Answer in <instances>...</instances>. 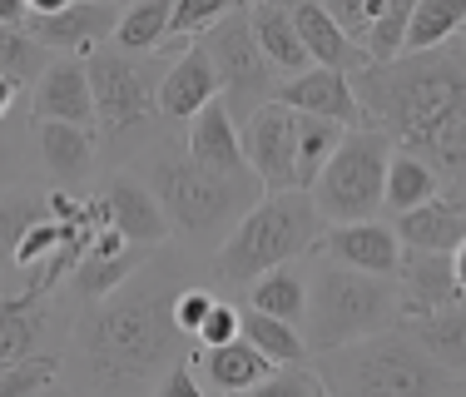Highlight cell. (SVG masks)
Listing matches in <instances>:
<instances>
[{
  "mask_svg": "<svg viewBox=\"0 0 466 397\" xmlns=\"http://www.w3.org/2000/svg\"><path fill=\"white\" fill-rule=\"evenodd\" d=\"M55 382H60V358L35 348L0 372V397H40V392H50Z\"/></svg>",
  "mask_w": 466,
  "mask_h": 397,
  "instance_id": "33",
  "label": "cell"
},
{
  "mask_svg": "<svg viewBox=\"0 0 466 397\" xmlns=\"http://www.w3.org/2000/svg\"><path fill=\"white\" fill-rule=\"evenodd\" d=\"M144 259H149V249H144V244H129L119 229L99 224V239H90V244H85V253L75 259V269H70L75 293H80L85 303H95V298L115 293L125 279H135Z\"/></svg>",
  "mask_w": 466,
  "mask_h": 397,
  "instance_id": "14",
  "label": "cell"
},
{
  "mask_svg": "<svg viewBox=\"0 0 466 397\" xmlns=\"http://www.w3.org/2000/svg\"><path fill=\"white\" fill-rule=\"evenodd\" d=\"M303 303H308V279L293 273V263H279V269L258 273V283H248V308L273 313L283 323H303Z\"/></svg>",
  "mask_w": 466,
  "mask_h": 397,
  "instance_id": "29",
  "label": "cell"
},
{
  "mask_svg": "<svg viewBox=\"0 0 466 397\" xmlns=\"http://www.w3.org/2000/svg\"><path fill=\"white\" fill-rule=\"evenodd\" d=\"M328 382L323 372L313 368V358L308 362H283V368H273L268 378L253 388V397H323Z\"/></svg>",
  "mask_w": 466,
  "mask_h": 397,
  "instance_id": "35",
  "label": "cell"
},
{
  "mask_svg": "<svg viewBox=\"0 0 466 397\" xmlns=\"http://www.w3.org/2000/svg\"><path fill=\"white\" fill-rule=\"evenodd\" d=\"M35 145H40V159L55 179L75 184L90 174L95 164V135L85 125H65V119H35Z\"/></svg>",
  "mask_w": 466,
  "mask_h": 397,
  "instance_id": "23",
  "label": "cell"
},
{
  "mask_svg": "<svg viewBox=\"0 0 466 397\" xmlns=\"http://www.w3.org/2000/svg\"><path fill=\"white\" fill-rule=\"evenodd\" d=\"M318 234H323V214L308 189H263L258 204H248L228 224L214 253V279L224 289H248L258 273L313 253Z\"/></svg>",
  "mask_w": 466,
  "mask_h": 397,
  "instance_id": "3",
  "label": "cell"
},
{
  "mask_svg": "<svg viewBox=\"0 0 466 397\" xmlns=\"http://www.w3.org/2000/svg\"><path fill=\"white\" fill-rule=\"evenodd\" d=\"M214 95H218L214 60H208L204 40L194 36L169 65H164V75H159V115L164 119H188L194 109H204Z\"/></svg>",
  "mask_w": 466,
  "mask_h": 397,
  "instance_id": "17",
  "label": "cell"
},
{
  "mask_svg": "<svg viewBox=\"0 0 466 397\" xmlns=\"http://www.w3.org/2000/svg\"><path fill=\"white\" fill-rule=\"evenodd\" d=\"M437 189H441L437 169H431L421 154L392 145V154H387V174H382V204L392 209V214H402V209H412V204H421V198H431Z\"/></svg>",
  "mask_w": 466,
  "mask_h": 397,
  "instance_id": "27",
  "label": "cell"
},
{
  "mask_svg": "<svg viewBox=\"0 0 466 397\" xmlns=\"http://www.w3.org/2000/svg\"><path fill=\"white\" fill-rule=\"evenodd\" d=\"M198 40H204L208 60H214L218 95H224L233 119H248V109H258L263 99H273V90H279V70H273L268 55L258 50V40H253L248 0H238L233 10H224Z\"/></svg>",
  "mask_w": 466,
  "mask_h": 397,
  "instance_id": "9",
  "label": "cell"
},
{
  "mask_svg": "<svg viewBox=\"0 0 466 397\" xmlns=\"http://www.w3.org/2000/svg\"><path fill=\"white\" fill-rule=\"evenodd\" d=\"M188 159L214 169V174H253L248 159H243L238 119L228 115L224 95H214L204 109L188 115Z\"/></svg>",
  "mask_w": 466,
  "mask_h": 397,
  "instance_id": "18",
  "label": "cell"
},
{
  "mask_svg": "<svg viewBox=\"0 0 466 397\" xmlns=\"http://www.w3.org/2000/svg\"><path fill=\"white\" fill-rule=\"evenodd\" d=\"M169 5L174 0H129L119 5V20L109 30V46L125 55H149L169 40Z\"/></svg>",
  "mask_w": 466,
  "mask_h": 397,
  "instance_id": "26",
  "label": "cell"
},
{
  "mask_svg": "<svg viewBox=\"0 0 466 397\" xmlns=\"http://www.w3.org/2000/svg\"><path fill=\"white\" fill-rule=\"evenodd\" d=\"M149 189L159 198L169 229H179L188 239H214L228 234V224L253 204V194H263L258 174H214L204 164L174 159V154H159L149 164Z\"/></svg>",
  "mask_w": 466,
  "mask_h": 397,
  "instance_id": "6",
  "label": "cell"
},
{
  "mask_svg": "<svg viewBox=\"0 0 466 397\" xmlns=\"http://www.w3.org/2000/svg\"><path fill=\"white\" fill-rule=\"evenodd\" d=\"M407 333L421 343L427 358H437L447 372H466V298L447 308H431L417 323H407Z\"/></svg>",
  "mask_w": 466,
  "mask_h": 397,
  "instance_id": "24",
  "label": "cell"
},
{
  "mask_svg": "<svg viewBox=\"0 0 466 397\" xmlns=\"http://www.w3.org/2000/svg\"><path fill=\"white\" fill-rule=\"evenodd\" d=\"M238 333L248 338V343L258 348L263 358L273 362V368L313 358V352H308V343H303V333H298V323H283V318L258 313V308H238Z\"/></svg>",
  "mask_w": 466,
  "mask_h": 397,
  "instance_id": "28",
  "label": "cell"
},
{
  "mask_svg": "<svg viewBox=\"0 0 466 397\" xmlns=\"http://www.w3.org/2000/svg\"><path fill=\"white\" fill-rule=\"evenodd\" d=\"M50 65V50L30 36L20 20H0V80L20 85H35V75Z\"/></svg>",
  "mask_w": 466,
  "mask_h": 397,
  "instance_id": "31",
  "label": "cell"
},
{
  "mask_svg": "<svg viewBox=\"0 0 466 397\" xmlns=\"http://www.w3.org/2000/svg\"><path fill=\"white\" fill-rule=\"evenodd\" d=\"M115 20L119 5H109V0H70V5L46 10V15H25L20 25L50 55H95L99 46H109Z\"/></svg>",
  "mask_w": 466,
  "mask_h": 397,
  "instance_id": "11",
  "label": "cell"
},
{
  "mask_svg": "<svg viewBox=\"0 0 466 397\" xmlns=\"http://www.w3.org/2000/svg\"><path fill=\"white\" fill-rule=\"evenodd\" d=\"M109 5H129V0H109Z\"/></svg>",
  "mask_w": 466,
  "mask_h": 397,
  "instance_id": "46",
  "label": "cell"
},
{
  "mask_svg": "<svg viewBox=\"0 0 466 397\" xmlns=\"http://www.w3.org/2000/svg\"><path fill=\"white\" fill-rule=\"evenodd\" d=\"M248 25H253V40H258V50L268 55V65L279 75H298L308 70V50L303 40H298V25H293V10H288V0H253L248 5Z\"/></svg>",
  "mask_w": 466,
  "mask_h": 397,
  "instance_id": "22",
  "label": "cell"
},
{
  "mask_svg": "<svg viewBox=\"0 0 466 397\" xmlns=\"http://www.w3.org/2000/svg\"><path fill=\"white\" fill-rule=\"evenodd\" d=\"M466 30V0H417L407 15V40L402 50H431L447 46Z\"/></svg>",
  "mask_w": 466,
  "mask_h": 397,
  "instance_id": "30",
  "label": "cell"
},
{
  "mask_svg": "<svg viewBox=\"0 0 466 397\" xmlns=\"http://www.w3.org/2000/svg\"><path fill=\"white\" fill-rule=\"evenodd\" d=\"M451 269H457V283H461V293H466V239L451 249Z\"/></svg>",
  "mask_w": 466,
  "mask_h": 397,
  "instance_id": "42",
  "label": "cell"
},
{
  "mask_svg": "<svg viewBox=\"0 0 466 397\" xmlns=\"http://www.w3.org/2000/svg\"><path fill=\"white\" fill-rule=\"evenodd\" d=\"M328 392L348 397H437L457 388V372H447L437 358H427L407 328H377L358 343L328 348L313 358Z\"/></svg>",
  "mask_w": 466,
  "mask_h": 397,
  "instance_id": "4",
  "label": "cell"
},
{
  "mask_svg": "<svg viewBox=\"0 0 466 397\" xmlns=\"http://www.w3.org/2000/svg\"><path fill=\"white\" fill-rule=\"evenodd\" d=\"M208 308H214V293L208 289H179V298H174V323L184 328V338L198 333V323H204Z\"/></svg>",
  "mask_w": 466,
  "mask_h": 397,
  "instance_id": "40",
  "label": "cell"
},
{
  "mask_svg": "<svg viewBox=\"0 0 466 397\" xmlns=\"http://www.w3.org/2000/svg\"><path fill=\"white\" fill-rule=\"evenodd\" d=\"M318 259H332L342 269L358 273H382V279H397V259H402V239L392 234L377 219H348V224H323L313 244Z\"/></svg>",
  "mask_w": 466,
  "mask_h": 397,
  "instance_id": "12",
  "label": "cell"
},
{
  "mask_svg": "<svg viewBox=\"0 0 466 397\" xmlns=\"http://www.w3.org/2000/svg\"><path fill=\"white\" fill-rule=\"evenodd\" d=\"M362 125H377L397 149L421 154L431 129L466 99V46L402 50L392 60H368L352 70Z\"/></svg>",
  "mask_w": 466,
  "mask_h": 397,
  "instance_id": "2",
  "label": "cell"
},
{
  "mask_svg": "<svg viewBox=\"0 0 466 397\" xmlns=\"http://www.w3.org/2000/svg\"><path fill=\"white\" fill-rule=\"evenodd\" d=\"M35 119H65V125L95 129V95L85 55H55L35 75Z\"/></svg>",
  "mask_w": 466,
  "mask_h": 397,
  "instance_id": "15",
  "label": "cell"
},
{
  "mask_svg": "<svg viewBox=\"0 0 466 397\" xmlns=\"http://www.w3.org/2000/svg\"><path fill=\"white\" fill-rule=\"evenodd\" d=\"M392 323H397V279L342 269L332 259H323V269L308 279V303H303V323H298L308 352L358 343V338Z\"/></svg>",
  "mask_w": 466,
  "mask_h": 397,
  "instance_id": "5",
  "label": "cell"
},
{
  "mask_svg": "<svg viewBox=\"0 0 466 397\" xmlns=\"http://www.w3.org/2000/svg\"><path fill=\"white\" fill-rule=\"evenodd\" d=\"M99 204H105V224L119 229L129 244L159 249L164 239H169V219H164L154 189L139 179H129V174H115V179L105 184V194H99Z\"/></svg>",
  "mask_w": 466,
  "mask_h": 397,
  "instance_id": "16",
  "label": "cell"
},
{
  "mask_svg": "<svg viewBox=\"0 0 466 397\" xmlns=\"http://www.w3.org/2000/svg\"><path fill=\"white\" fill-rule=\"evenodd\" d=\"M342 129H348V125H338V119L303 115V109H298V174H293L298 189H308V184L318 179V169L328 164V154L338 149Z\"/></svg>",
  "mask_w": 466,
  "mask_h": 397,
  "instance_id": "32",
  "label": "cell"
},
{
  "mask_svg": "<svg viewBox=\"0 0 466 397\" xmlns=\"http://www.w3.org/2000/svg\"><path fill=\"white\" fill-rule=\"evenodd\" d=\"M40 333H46V308H40L35 293H0V372L10 362H20L25 352L40 348Z\"/></svg>",
  "mask_w": 466,
  "mask_h": 397,
  "instance_id": "25",
  "label": "cell"
},
{
  "mask_svg": "<svg viewBox=\"0 0 466 397\" xmlns=\"http://www.w3.org/2000/svg\"><path fill=\"white\" fill-rule=\"evenodd\" d=\"M323 10L342 25V36L358 46V40L368 36V25L377 20V10H382V0H323Z\"/></svg>",
  "mask_w": 466,
  "mask_h": 397,
  "instance_id": "37",
  "label": "cell"
},
{
  "mask_svg": "<svg viewBox=\"0 0 466 397\" xmlns=\"http://www.w3.org/2000/svg\"><path fill=\"white\" fill-rule=\"evenodd\" d=\"M233 5H238V0H174L169 5V36H204V30Z\"/></svg>",
  "mask_w": 466,
  "mask_h": 397,
  "instance_id": "36",
  "label": "cell"
},
{
  "mask_svg": "<svg viewBox=\"0 0 466 397\" xmlns=\"http://www.w3.org/2000/svg\"><path fill=\"white\" fill-rule=\"evenodd\" d=\"M70 0H25V15H46V10H60Z\"/></svg>",
  "mask_w": 466,
  "mask_h": 397,
  "instance_id": "43",
  "label": "cell"
},
{
  "mask_svg": "<svg viewBox=\"0 0 466 397\" xmlns=\"http://www.w3.org/2000/svg\"><path fill=\"white\" fill-rule=\"evenodd\" d=\"M238 139L263 189H298V109H288L283 99H263L258 109H248V119H238Z\"/></svg>",
  "mask_w": 466,
  "mask_h": 397,
  "instance_id": "10",
  "label": "cell"
},
{
  "mask_svg": "<svg viewBox=\"0 0 466 397\" xmlns=\"http://www.w3.org/2000/svg\"><path fill=\"white\" fill-rule=\"evenodd\" d=\"M179 283L164 263H139L135 279H125L115 293L95 298V308L80 318L75 343L85 352V378L105 392L154 388L169 362L188 358L184 328L174 323Z\"/></svg>",
  "mask_w": 466,
  "mask_h": 397,
  "instance_id": "1",
  "label": "cell"
},
{
  "mask_svg": "<svg viewBox=\"0 0 466 397\" xmlns=\"http://www.w3.org/2000/svg\"><path fill=\"white\" fill-rule=\"evenodd\" d=\"M392 139L377 125H348L338 139V149L328 154V164L318 169V179L308 184L323 224H348V219H372L382 204V174Z\"/></svg>",
  "mask_w": 466,
  "mask_h": 397,
  "instance_id": "8",
  "label": "cell"
},
{
  "mask_svg": "<svg viewBox=\"0 0 466 397\" xmlns=\"http://www.w3.org/2000/svg\"><path fill=\"white\" fill-rule=\"evenodd\" d=\"M273 99H283L288 109H303V115L338 119V125H362V105H358V90H352V75L348 70L308 65V70L279 80Z\"/></svg>",
  "mask_w": 466,
  "mask_h": 397,
  "instance_id": "13",
  "label": "cell"
},
{
  "mask_svg": "<svg viewBox=\"0 0 466 397\" xmlns=\"http://www.w3.org/2000/svg\"><path fill=\"white\" fill-rule=\"evenodd\" d=\"M0 20H25V0H0Z\"/></svg>",
  "mask_w": 466,
  "mask_h": 397,
  "instance_id": "44",
  "label": "cell"
},
{
  "mask_svg": "<svg viewBox=\"0 0 466 397\" xmlns=\"http://www.w3.org/2000/svg\"><path fill=\"white\" fill-rule=\"evenodd\" d=\"M288 10H293L298 40H303V50H308V60H313V65L348 70V75L358 70V65H368V55L342 36V25L323 10V0H288Z\"/></svg>",
  "mask_w": 466,
  "mask_h": 397,
  "instance_id": "21",
  "label": "cell"
},
{
  "mask_svg": "<svg viewBox=\"0 0 466 397\" xmlns=\"http://www.w3.org/2000/svg\"><path fill=\"white\" fill-rule=\"evenodd\" d=\"M46 194L35 189H15V194H0V263L15 259V244L20 234H25L30 224H35L40 214H46Z\"/></svg>",
  "mask_w": 466,
  "mask_h": 397,
  "instance_id": "34",
  "label": "cell"
},
{
  "mask_svg": "<svg viewBox=\"0 0 466 397\" xmlns=\"http://www.w3.org/2000/svg\"><path fill=\"white\" fill-rule=\"evenodd\" d=\"M188 362H194L198 382H204V392H253L263 378L273 372V362L263 358L258 348L248 343V338H228V343H214V348H198L188 352Z\"/></svg>",
  "mask_w": 466,
  "mask_h": 397,
  "instance_id": "20",
  "label": "cell"
},
{
  "mask_svg": "<svg viewBox=\"0 0 466 397\" xmlns=\"http://www.w3.org/2000/svg\"><path fill=\"white\" fill-rule=\"evenodd\" d=\"M392 234L402 239V249H431V253H451L466 239V198L461 194H447L441 189L421 204L402 209L392 224Z\"/></svg>",
  "mask_w": 466,
  "mask_h": 397,
  "instance_id": "19",
  "label": "cell"
},
{
  "mask_svg": "<svg viewBox=\"0 0 466 397\" xmlns=\"http://www.w3.org/2000/svg\"><path fill=\"white\" fill-rule=\"evenodd\" d=\"M10 105H15V85H10V80H0V119L10 115Z\"/></svg>",
  "mask_w": 466,
  "mask_h": 397,
  "instance_id": "45",
  "label": "cell"
},
{
  "mask_svg": "<svg viewBox=\"0 0 466 397\" xmlns=\"http://www.w3.org/2000/svg\"><path fill=\"white\" fill-rule=\"evenodd\" d=\"M194 338H198L204 348L238 338V308H233V303H218V298H214V308L204 313V323H198V333H194Z\"/></svg>",
  "mask_w": 466,
  "mask_h": 397,
  "instance_id": "38",
  "label": "cell"
},
{
  "mask_svg": "<svg viewBox=\"0 0 466 397\" xmlns=\"http://www.w3.org/2000/svg\"><path fill=\"white\" fill-rule=\"evenodd\" d=\"M154 392H159V397H204V382H198L194 362H188V358H179V362H169V368L159 372V382H154Z\"/></svg>",
  "mask_w": 466,
  "mask_h": 397,
  "instance_id": "39",
  "label": "cell"
},
{
  "mask_svg": "<svg viewBox=\"0 0 466 397\" xmlns=\"http://www.w3.org/2000/svg\"><path fill=\"white\" fill-rule=\"evenodd\" d=\"M174 55L149 50V55H125L115 46H99L85 55L90 70V95H95V125L105 129V139L129 145L159 119V75Z\"/></svg>",
  "mask_w": 466,
  "mask_h": 397,
  "instance_id": "7",
  "label": "cell"
},
{
  "mask_svg": "<svg viewBox=\"0 0 466 397\" xmlns=\"http://www.w3.org/2000/svg\"><path fill=\"white\" fill-rule=\"evenodd\" d=\"M10 174H15V145L0 135V179H10Z\"/></svg>",
  "mask_w": 466,
  "mask_h": 397,
  "instance_id": "41",
  "label": "cell"
}]
</instances>
